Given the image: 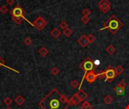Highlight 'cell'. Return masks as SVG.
Segmentation results:
<instances>
[{
    "mask_svg": "<svg viewBox=\"0 0 129 109\" xmlns=\"http://www.w3.org/2000/svg\"><path fill=\"white\" fill-rule=\"evenodd\" d=\"M80 67L84 71L85 74L91 71H94L96 67V65L94 64V62H93L92 59L90 58H87L85 60L80 64Z\"/></svg>",
    "mask_w": 129,
    "mask_h": 109,
    "instance_id": "4",
    "label": "cell"
},
{
    "mask_svg": "<svg viewBox=\"0 0 129 109\" xmlns=\"http://www.w3.org/2000/svg\"><path fill=\"white\" fill-rule=\"evenodd\" d=\"M98 8L101 10V12L103 14L108 13V12L111 9V4L109 0H101L100 2L97 3Z\"/></svg>",
    "mask_w": 129,
    "mask_h": 109,
    "instance_id": "6",
    "label": "cell"
},
{
    "mask_svg": "<svg viewBox=\"0 0 129 109\" xmlns=\"http://www.w3.org/2000/svg\"><path fill=\"white\" fill-rule=\"evenodd\" d=\"M114 91H115V93H116V95H122L125 93V88L117 85L114 88Z\"/></svg>",
    "mask_w": 129,
    "mask_h": 109,
    "instance_id": "13",
    "label": "cell"
},
{
    "mask_svg": "<svg viewBox=\"0 0 129 109\" xmlns=\"http://www.w3.org/2000/svg\"><path fill=\"white\" fill-rule=\"evenodd\" d=\"M5 109H13V108H12L11 107H9V106H8V108H5Z\"/></svg>",
    "mask_w": 129,
    "mask_h": 109,
    "instance_id": "34",
    "label": "cell"
},
{
    "mask_svg": "<svg viewBox=\"0 0 129 109\" xmlns=\"http://www.w3.org/2000/svg\"><path fill=\"white\" fill-rule=\"evenodd\" d=\"M61 34V32L60 31H59V29L57 28V27L54 28V29L52 30V31H51V35H52V36L54 39H58L59 37H60Z\"/></svg>",
    "mask_w": 129,
    "mask_h": 109,
    "instance_id": "12",
    "label": "cell"
},
{
    "mask_svg": "<svg viewBox=\"0 0 129 109\" xmlns=\"http://www.w3.org/2000/svg\"><path fill=\"white\" fill-rule=\"evenodd\" d=\"M104 74H105V81H109V82H113L116 76V72L115 69L112 66H109L106 71H104Z\"/></svg>",
    "mask_w": 129,
    "mask_h": 109,
    "instance_id": "5",
    "label": "cell"
},
{
    "mask_svg": "<svg viewBox=\"0 0 129 109\" xmlns=\"http://www.w3.org/2000/svg\"><path fill=\"white\" fill-rule=\"evenodd\" d=\"M76 95H77V96L80 98V100L82 102L83 100H85L86 98H88V93H86L84 90H79L78 91V93H76Z\"/></svg>",
    "mask_w": 129,
    "mask_h": 109,
    "instance_id": "11",
    "label": "cell"
},
{
    "mask_svg": "<svg viewBox=\"0 0 129 109\" xmlns=\"http://www.w3.org/2000/svg\"><path fill=\"white\" fill-rule=\"evenodd\" d=\"M8 11V8L5 6V5H2L1 7H0V12H2V14L3 15H5Z\"/></svg>",
    "mask_w": 129,
    "mask_h": 109,
    "instance_id": "26",
    "label": "cell"
},
{
    "mask_svg": "<svg viewBox=\"0 0 129 109\" xmlns=\"http://www.w3.org/2000/svg\"><path fill=\"white\" fill-rule=\"evenodd\" d=\"M82 109H92V106L91 105V104L88 102H83V104L82 105L81 107Z\"/></svg>",
    "mask_w": 129,
    "mask_h": 109,
    "instance_id": "21",
    "label": "cell"
},
{
    "mask_svg": "<svg viewBox=\"0 0 129 109\" xmlns=\"http://www.w3.org/2000/svg\"><path fill=\"white\" fill-rule=\"evenodd\" d=\"M103 101H104V102H105L106 104L110 105V104H111V103L113 102V97H112L111 95H106V96L104 97Z\"/></svg>",
    "mask_w": 129,
    "mask_h": 109,
    "instance_id": "19",
    "label": "cell"
},
{
    "mask_svg": "<svg viewBox=\"0 0 129 109\" xmlns=\"http://www.w3.org/2000/svg\"><path fill=\"white\" fill-rule=\"evenodd\" d=\"M69 105L66 95L61 94L57 89H53L39 102V107L42 109H66Z\"/></svg>",
    "mask_w": 129,
    "mask_h": 109,
    "instance_id": "1",
    "label": "cell"
},
{
    "mask_svg": "<svg viewBox=\"0 0 129 109\" xmlns=\"http://www.w3.org/2000/svg\"><path fill=\"white\" fill-rule=\"evenodd\" d=\"M14 102L17 105H22L25 102V98L22 95H18L15 98Z\"/></svg>",
    "mask_w": 129,
    "mask_h": 109,
    "instance_id": "14",
    "label": "cell"
},
{
    "mask_svg": "<svg viewBox=\"0 0 129 109\" xmlns=\"http://www.w3.org/2000/svg\"><path fill=\"white\" fill-rule=\"evenodd\" d=\"M125 109H129V105H128L126 106V108H125Z\"/></svg>",
    "mask_w": 129,
    "mask_h": 109,
    "instance_id": "35",
    "label": "cell"
},
{
    "mask_svg": "<svg viewBox=\"0 0 129 109\" xmlns=\"http://www.w3.org/2000/svg\"><path fill=\"white\" fill-rule=\"evenodd\" d=\"M12 21H14L17 24H20L24 20L22 17H12Z\"/></svg>",
    "mask_w": 129,
    "mask_h": 109,
    "instance_id": "29",
    "label": "cell"
},
{
    "mask_svg": "<svg viewBox=\"0 0 129 109\" xmlns=\"http://www.w3.org/2000/svg\"><path fill=\"white\" fill-rule=\"evenodd\" d=\"M6 2L8 5H12L14 3V0H6Z\"/></svg>",
    "mask_w": 129,
    "mask_h": 109,
    "instance_id": "33",
    "label": "cell"
},
{
    "mask_svg": "<svg viewBox=\"0 0 129 109\" xmlns=\"http://www.w3.org/2000/svg\"><path fill=\"white\" fill-rule=\"evenodd\" d=\"M59 26H60V27L62 30H65V29L68 28V24L66 21H63L62 22H61L60 24H59Z\"/></svg>",
    "mask_w": 129,
    "mask_h": 109,
    "instance_id": "30",
    "label": "cell"
},
{
    "mask_svg": "<svg viewBox=\"0 0 129 109\" xmlns=\"http://www.w3.org/2000/svg\"><path fill=\"white\" fill-rule=\"evenodd\" d=\"M123 27H124L123 23L115 15H113L104 23L103 27L101 29V31H102L106 29L110 33L116 34Z\"/></svg>",
    "mask_w": 129,
    "mask_h": 109,
    "instance_id": "2",
    "label": "cell"
},
{
    "mask_svg": "<svg viewBox=\"0 0 129 109\" xmlns=\"http://www.w3.org/2000/svg\"><path fill=\"white\" fill-rule=\"evenodd\" d=\"M59 72H60V71H59V69L56 67H54L52 69V74L54 75V76H56L59 74Z\"/></svg>",
    "mask_w": 129,
    "mask_h": 109,
    "instance_id": "31",
    "label": "cell"
},
{
    "mask_svg": "<svg viewBox=\"0 0 129 109\" xmlns=\"http://www.w3.org/2000/svg\"><path fill=\"white\" fill-rule=\"evenodd\" d=\"M63 33H64V35L65 36H66V37H69V36H70L72 35V33H73V31H72L71 30L69 29V28H66V29L64 30Z\"/></svg>",
    "mask_w": 129,
    "mask_h": 109,
    "instance_id": "20",
    "label": "cell"
},
{
    "mask_svg": "<svg viewBox=\"0 0 129 109\" xmlns=\"http://www.w3.org/2000/svg\"><path fill=\"white\" fill-rule=\"evenodd\" d=\"M69 105H78L79 103H81L82 101L80 100V98L77 96V95L75 94L70 98V99L69 100Z\"/></svg>",
    "mask_w": 129,
    "mask_h": 109,
    "instance_id": "10",
    "label": "cell"
},
{
    "mask_svg": "<svg viewBox=\"0 0 129 109\" xmlns=\"http://www.w3.org/2000/svg\"><path fill=\"white\" fill-rule=\"evenodd\" d=\"M106 52H107L109 55H112L113 53H115L116 48H115V47H114L113 45H110V46H109L106 48Z\"/></svg>",
    "mask_w": 129,
    "mask_h": 109,
    "instance_id": "18",
    "label": "cell"
},
{
    "mask_svg": "<svg viewBox=\"0 0 129 109\" xmlns=\"http://www.w3.org/2000/svg\"><path fill=\"white\" fill-rule=\"evenodd\" d=\"M48 24L47 21L42 17H38L33 22V27H35L38 31H41Z\"/></svg>",
    "mask_w": 129,
    "mask_h": 109,
    "instance_id": "7",
    "label": "cell"
},
{
    "mask_svg": "<svg viewBox=\"0 0 129 109\" xmlns=\"http://www.w3.org/2000/svg\"><path fill=\"white\" fill-rule=\"evenodd\" d=\"M118 86H122V87H123V88H126L127 86H128V84L124 81V80H121L120 81V83L118 84Z\"/></svg>",
    "mask_w": 129,
    "mask_h": 109,
    "instance_id": "32",
    "label": "cell"
},
{
    "mask_svg": "<svg viewBox=\"0 0 129 109\" xmlns=\"http://www.w3.org/2000/svg\"><path fill=\"white\" fill-rule=\"evenodd\" d=\"M82 15H83V16H88V17H89V15H91V10L90 9H88V8H85V9H83V11H82Z\"/></svg>",
    "mask_w": 129,
    "mask_h": 109,
    "instance_id": "24",
    "label": "cell"
},
{
    "mask_svg": "<svg viewBox=\"0 0 129 109\" xmlns=\"http://www.w3.org/2000/svg\"><path fill=\"white\" fill-rule=\"evenodd\" d=\"M24 43L26 45V46H30L33 43L32 41V39L31 38H29V37H26L24 39Z\"/></svg>",
    "mask_w": 129,
    "mask_h": 109,
    "instance_id": "27",
    "label": "cell"
},
{
    "mask_svg": "<svg viewBox=\"0 0 129 109\" xmlns=\"http://www.w3.org/2000/svg\"><path fill=\"white\" fill-rule=\"evenodd\" d=\"M77 42L78 43V44L80 45L81 46H82L83 48L86 47L89 43V41H88V36L85 35V34H82L80 37L78 39Z\"/></svg>",
    "mask_w": 129,
    "mask_h": 109,
    "instance_id": "9",
    "label": "cell"
},
{
    "mask_svg": "<svg viewBox=\"0 0 129 109\" xmlns=\"http://www.w3.org/2000/svg\"><path fill=\"white\" fill-rule=\"evenodd\" d=\"M115 72H116V76H120L121 74H122V73L124 72V68L121 65H118L116 68H115Z\"/></svg>",
    "mask_w": 129,
    "mask_h": 109,
    "instance_id": "16",
    "label": "cell"
},
{
    "mask_svg": "<svg viewBox=\"0 0 129 109\" xmlns=\"http://www.w3.org/2000/svg\"><path fill=\"white\" fill-rule=\"evenodd\" d=\"M81 21L84 24H87L89 21H90V17L88 16H83L81 18Z\"/></svg>",
    "mask_w": 129,
    "mask_h": 109,
    "instance_id": "25",
    "label": "cell"
},
{
    "mask_svg": "<svg viewBox=\"0 0 129 109\" xmlns=\"http://www.w3.org/2000/svg\"><path fill=\"white\" fill-rule=\"evenodd\" d=\"M70 85H71V86H72L73 88H74V89H76V88H78L79 86H80V84H79V83H78L76 80H73V81L71 82Z\"/></svg>",
    "mask_w": 129,
    "mask_h": 109,
    "instance_id": "28",
    "label": "cell"
},
{
    "mask_svg": "<svg viewBox=\"0 0 129 109\" xmlns=\"http://www.w3.org/2000/svg\"><path fill=\"white\" fill-rule=\"evenodd\" d=\"M5 67V68H8V69H9V70H11V71H14V72H15V73H17V74L20 73L18 71L15 70V69H14V68H12V67H8L7 65H5V64H4V60L2 59V58L1 56H0V67Z\"/></svg>",
    "mask_w": 129,
    "mask_h": 109,
    "instance_id": "15",
    "label": "cell"
},
{
    "mask_svg": "<svg viewBox=\"0 0 129 109\" xmlns=\"http://www.w3.org/2000/svg\"><path fill=\"white\" fill-rule=\"evenodd\" d=\"M4 103L6 105H8V106H10L12 105V99L10 97H6L5 99H4Z\"/></svg>",
    "mask_w": 129,
    "mask_h": 109,
    "instance_id": "23",
    "label": "cell"
},
{
    "mask_svg": "<svg viewBox=\"0 0 129 109\" xmlns=\"http://www.w3.org/2000/svg\"><path fill=\"white\" fill-rule=\"evenodd\" d=\"M10 14L12 15V17H22L24 20H25L26 21H27L29 24H30L31 26L33 27V24H32L30 21H29V20H27L24 15H25V12H24V10L21 8V6H20L19 5H17L12 11L11 12H10Z\"/></svg>",
    "mask_w": 129,
    "mask_h": 109,
    "instance_id": "3",
    "label": "cell"
},
{
    "mask_svg": "<svg viewBox=\"0 0 129 109\" xmlns=\"http://www.w3.org/2000/svg\"><path fill=\"white\" fill-rule=\"evenodd\" d=\"M97 77H98L97 74H95L94 71H89V72H87L85 74L83 80L85 79L89 83H93L96 80V79Z\"/></svg>",
    "mask_w": 129,
    "mask_h": 109,
    "instance_id": "8",
    "label": "cell"
},
{
    "mask_svg": "<svg viewBox=\"0 0 129 109\" xmlns=\"http://www.w3.org/2000/svg\"><path fill=\"white\" fill-rule=\"evenodd\" d=\"M39 55H40L41 56L45 57L48 54V49L46 47H42L39 50Z\"/></svg>",
    "mask_w": 129,
    "mask_h": 109,
    "instance_id": "17",
    "label": "cell"
},
{
    "mask_svg": "<svg viewBox=\"0 0 129 109\" xmlns=\"http://www.w3.org/2000/svg\"><path fill=\"white\" fill-rule=\"evenodd\" d=\"M88 39L89 43H93L96 40V36H94L93 34H89L88 36Z\"/></svg>",
    "mask_w": 129,
    "mask_h": 109,
    "instance_id": "22",
    "label": "cell"
}]
</instances>
